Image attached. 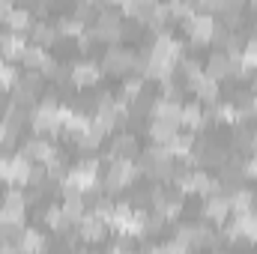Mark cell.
<instances>
[{
    "label": "cell",
    "mask_w": 257,
    "mask_h": 254,
    "mask_svg": "<svg viewBox=\"0 0 257 254\" xmlns=\"http://www.w3.org/2000/svg\"><path fill=\"white\" fill-rule=\"evenodd\" d=\"M30 174H33V162L24 153L9 159V183L12 186H27L30 183Z\"/></svg>",
    "instance_id": "obj_14"
},
{
    "label": "cell",
    "mask_w": 257,
    "mask_h": 254,
    "mask_svg": "<svg viewBox=\"0 0 257 254\" xmlns=\"http://www.w3.org/2000/svg\"><path fill=\"white\" fill-rule=\"evenodd\" d=\"M150 114H153L156 120H168V123H177V126H180V114H183V105H180L177 99L165 96V99H159V102H153V105H150Z\"/></svg>",
    "instance_id": "obj_13"
},
{
    "label": "cell",
    "mask_w": 257,
    "mask_h": 254,
    "mask_svg": "<svg viewBox=\"0 0 257 254\" xmlns=\"http://www.w3.org/2000/svg\"><path fill=\"white\" fill-rule=\"evenodd\" d=\"M174 135H177V123H168V120H156V117H153V123H150V138H153V144H168Z\"/></svg>",
    "instance_id": "obj_21"
},
{
    "label": "cell",
    "mask_w": 257,
    "mask_h": 254,
    "mask_svg": "<svg viewBox=\"0 0 257 254\" xmlns=\"http://www.w3.org/2000/svg\"><path fill=\"white\" fill-rule=\"evenodd\" d=\"M30 126L36 135H57L60 132V105H54V102H45V105H39V108H33V114H30Z\"/></svg>",
    "instance_id": "obj_4"
},
{
    "label": "cell",
    "mask_w": 257,
    "mask_h": 254,
    "mask_svg": "<svg viewBox=\"0 0 257 254\" xmlns=\"http://www.w3.org/2000/svg\"><path fill=\"white\" fill-rule=\"evenodd\" d=\"M60 36H66V39H78L81 33H84V21L78 18V15H72V18H66V21H60Z\"/></svg>",
    "instance_id": "obj_28"
},
{
    "label": "cell",
    "mask_w": 257,
    "mask_h": 254,
    "mask_svg": "<svg viewBox=\"0 0 257 254\" xmlns=\"http://www.w3.org/2000/svg\"><path fill=\"white\" fill-rule=\"evenodd\" d=\"M239 60H242V66H245V69H257V39H248V42L242 45Z\"/></svg>",
    "instance_id": "obj_31"
},
{
    "label": "cell",
    "mask_w": 257,
    "mask_h": 254,
    "mask_svg": "<svg viewBox=\"0 0 257 254\" xmlns=\"http://www.w3.org/2000/svg\"><path fill=\"white\" fill-rule=\"evenodd\" d=\"M135 153H138V141H135V135H120V138H114L108 159H132Z\"/></svg>",
    "instance_id": "obj_19"
},
{
    "label": "cell",
    "mask_w": 257,
    "mask_h": 254,
    "mask_svg": "<svg viewBox=\"0 0 257 254\" xmlns=\"http://www.w3.org/2000/svg\"><path fill=\"white\" fill-rule=\"evenodd\" d=\"M218 84H221V81H215V78H212V75H206V72H203V75H197L194 81H189V87L197 93V99H200V102H206V105H215V102H218Z\"/></svg>",
    "instance_id": "obj_11"
},
{
    "label": "cell",
    "mask_w": 257,
    "mask_h": 254,
    "mask_svg": "<svg viewBox=\"0 0 257 254\" xmlns=\"http://www.w3.org/2000/svg\"><path fill=\"white\" fill-rule=\"evenodd\" d=\"M3 18V24L9 27V33H27L30 27H33V15L27 12V9H9V12H3L0 15Z\"/></svg>",
    "instance_id": "obj_16"
},
{
    "label": "cell",
    "mask_w": 257,
    "mask_h": 254,
    "mask_svg": "<svg viewBox=\"0 0 257 254\" xmlns=\"http://www.w3.org/2000/svg\"><path fill=\"white\" fill-rule=\"evenodd\" d=\"M203 212H206V218H209V221L224 224V218L233 212V209H230V197H224V194H209V197H206V209H203Z\"/></svg>",
    "instance_id": "obj_15"
},
{
    "label": "cell",
    "mask_w": 257,
    "mask_h": 254,
    "mask_svg": "<svg viewBox=\"0 0 257 254\" xmlns=\"http://www.w3.org/2000/svg\"><path fill=\"white\" fill-rule=\"evenodd\" d=\"M24 156H27L30 162H36V165H48V162L57 156V150L51 147L48 138H33V141L24 144Z\"/></svg>",
    "instance_id": "obj_10"
},
{
    "label": "cell",
    "mask_w": 257,
    "mask_h": 254,
    "mask_svg": "<svg viewBox=\"0 0 257 254\" xmlns=\"http://www.w3.org/2000/svg\"><path fill=\"white\" fill-rule=\"evenodd\" d=\"M30 33H33V42H36V45H45V48H48L51 42H57V39H60V30H57V27H51V24H33V27H30Z\"/></svg>",
    "instance_id": "obj_23"
},
{
    "label": "cell",
    "mask_w": 257,
    "mask_h": 254,
    "mask_svg": "<svg viewBox=\"0 0 257 254\" xmlns=\"http://www.w3.org/2000/svg\"><path fill=\"white\" fill-rule=\"evenodd\" d=\"M60 206H63V215L69 218V224H78V221L87 215V212H84V200H81V194H78V197H66Z\"/></svg>",
    "instance_id": "obj_24"
},
{
    "label": "cell",
    "mask_w": 257,
    "mask_h": 254,
    "mask_svg": "<svg viewBox=\"0 0 257 254\" xmlns=\"http://www.w3.org/2000/svg\"><path fill=\"white\" fill-rule=\"evenodd\" d=\"M102 233H105V221H102L96 212H90V215H84V218L78 221V236H81V239H90V242H96Z\"/></svg>",
    "instance_id": "obj_18"
},
{
    "label": "cell",
    "mask_w": 257,
    "mask_h": 254,
    "mask_svg": "<svg viewBox=\"0 0 257 254\" xmlns=\"http://www.w3.org/2000/svg\"><path fill=\"white\" fill-rule=\"evenodd\" d=\"M45 224H48L51 230L63 233L66 227H69V218L63 215V206H57V203H54V206H48V209H45Z\"/></svg>",
    "instance_id": "obj_25"
},
{
    "label": "cell",
    "mask_w": 257,
    "mask_h": 254,
    "mask_svg": "<svg viewBox=\"0 0 257 254\" xmlns=\"http://www.w3.org/2000/svg\"><path fill=\"white\" fill-rule=\"evenodd\" d=\"M251 87H254V93H257V75H254V81H251Z\"/></svg>",
    "instance_id": "obj_34"
},
{
    "label": "cell",
    "mask_w": 257,
    "mask_h": 254,
    "mask_svg": "<svg viewBox=\"0 0 257 254\" xmlns=\"http://www.w3.org/2000/svg\"><path fill=\"white\" fill-rule=\"evenodd\" d=\"M183 24H186V33H189V39H192L194 45H209L215 39V33H218L212 12H197L194 9Z\"/></svg>",
    "instance_id": "obj_2"
},
{
    "label": "cell",
    "mask_w": 257,
    "mask_h": 254,
    "mask_svg": "<svg viewBox=\"0 0 257 254\" xmlns=\"http://www.w3.org/2000/svg\"><path fill=\"white\" fill-rule=\"evenodd\" d=\"M69 78H72L75 87H96L102 81V66L96 63V60H81V63L72 66Z\"/></svg>",
    "instance_id": "obj_7"
},
{
    "label": "cell",
    "mask_w": 257,
    "mask_h": 254,
    "mask_svg": "<svg viewBox=\"0 0 257 254\" xmlns=\"http://www.w3.org/2000/svg\"><path fill=\"white\" fill-rule=\"evenodd\" d=\"M3 206H12V209H24L27 206V194L21 191V186H12L3 197Z\"/></svg>",
    "instance_id": "obj_30"
},
{
    "label": "cell",
    "mask_w": 257,
    "mask_h": 254,
    "mask_svg": "<svg viewBox=\"0 0 257 254\" xmlns=\"http://www.w3.org/2000/svg\"><path fill=\"white\" fill-rule=\"evenodd\" d=\"M18 248H21V251H42V248H45V239H42L39 230H21Z\"/></svg>",
    "instance_id": "obj_26"
},
{
    "label": "cell",
    "mask_w": 257,
    "mask_h": 254,
    "mask_svg": "<svg viewBox=\"0 0 257 254\" xmlns=\"http://www.w3.org/2000/svg\"><path fill=\"white\" fill-rule=\"evenodd\" d=\"M135 177H138V165L132 159H111L108 174H105V186H108V191H123L135 183Z\"/></svg>",
    "instance_id": "obj_3"
},
{
    "label": "cell",
    "mask_w": 257,
    "mask_h": 254,
    "mask_svg": "<svg viewBox=\"0 0 257 254\" xmlns=\"http://www.w3.org/2000/svg\"><path fill=\"white\" fill-rule=\"evenodd\" d=\"M227 236H230V239H248V242H257V215H254V209H251V212H236V221L230 224Z\"/></svg>",
    "instance_id": "obj_8"
},
{
    "label": "cell",
    "mask_w": 257,
    "mask_h": 254,
    "mask_svg": "<svg viewBox=\"0 0 257 254\" xmlns=\"http://www.w3.org/2000/svg\"><path fill=\"white\" fill-rule=\"evenodd\" d=\"M96 39H102L108 45H120L123 42V18H120V12H114V9L99 12V18H96Z\"/></svg>",
    "instance_id": "obj_5"
},
{
    "label": "cell",
    "mask_w": 257,
    "mask_h": 254,
    "mask_svg": "<svg viewBox=\"0 0 257 254\" xmlns=\"http://www.w3.org/2000/svg\"><path fill=\"white\" fill-rule=\"evenodd\" d=\"M99 186V165L96 162H84L81 168L69 171L63 177V197H84L87 191H93Z\"/></svg>",
    "instance_id": "obj_1"
},
{
    "label": "cell",
    "mask_w": 257,
    "mask_h": 254,
    "mask_svg": "<svg viewBox=\"0 0 257 254\" xmlns=\"http://www.w3.org/2000/svg\"><path fill=\"white\" fill-rule=\"evenodd\" d=\"M144 75H138V78H126V84H123V99L126 102H135L141 93H144Z\"/></svg>",
    "instance_id": "obj_29"
},
{
    "label": "cell",
    "mask_w": 257,
    "mask_h": 254,
    "mask_svg": "<svg viewBox=\"0 0 257 254\" xmlns=\"http://www.w3.org/2000/svg\"><path fill=\"white\" fill-rule=\"evenodd\" d=\"M251 114H257V93L251 96Z\"/></svg>",
    "instance_id": "obj_33"
},
{
    "label": "cell",
    "mask_w": 257,
    "mask_h": 254,
    "mask_svg": "<svg viewBox=\"0 0 257 254\" xmlns=\"http://www.w3.org/2000/svg\"><path fill=\"white\" fill-rule=\"evenodd\" d=\"M0 183H9V156H0Z\"/></svg>",
    "instance_id": "obj_32"
},
{
    "label": "cell",
    "mask_w": 257,
    "mask_h": 254,
    "mask_svg": "<svg viewBox=\"0 0 257 254\" xmlns=\"http://www.w3.org/2000/svg\"><path fill=\"white\" fill-rule=\"evenodd\" d=\"M245 114L233 105V102H215V111H212V120H218V123H239Z\"/></svg>",
    "instance_id": "obj_22"
},
{
    "label": "cell",
    "mask_w": 257,
    "mask_h": 254,
    "mask_svg": "<svg viewBox=\"0 0 257 254\" xmlns=\"http://www.w3.org/2000/svg\"><path fill=\"white\" fill-rule=\"evenodd\" d=\"M251 206H254V194H251V191L239 189L230 197V209H233V212H251Z\"/></svg>",
    "instance_id": "obj_27"
},
{
    "label": "cell",
    "mask_w": 257,
    "mask_h": 254,
    "mask_svg": "<svg viewBox=\"0 0 257 254\" xmlns=\"http://www.w3.org/2000/svg\"><path fill=\"white\" fill-rule=\"evenodd\" d=\"M24 51H27L24 33H6V36H0V54L6 60H21Z\"/></svg>",
    "instance_id": "obj_17"
},
{
    "label": "cell",
    "mask_w": 257,
    "mask_h": 254,
    "mask_svg": "<svg viewBox=\"0 0 257 254\" xmlns=\"http://www.w3.org/2000/svg\"><path fill=\"white\" fill-rule=\"evenodd\" d=\"M150 54H156V57H162V60H171V63H177L180 57H183V45L171 36V33H162L156 42H153V51Z\"/></svg>",
    "instance_id": "obj_12"
},
{
    "label": "cell",
    "mask_w": 257,
    "mask_h": 254,
    "mask_svg": "<svg viewBox=\"0 0 257 254\" xmlns=\"http://www.w3.org/2000/svg\"><path fill=\"white\" fill-rule=\"evenodd\" d=\"M203 123H206V114L200 111V105H183L180 126H186V129H192V132H197V129H203Z\"/></svg>",
    "instance_id": "obj_20"
},
{
    "label": "cell",
    "mask_w": 257,
    "mask_h": 254,
    "mask_svg": "<svg viewBox=\"0 0 257 254\" xmlns=\"http://www.w3.org/2000/svg\"><path fill=\"white\" fill-rule=\"evenodd\" d=\"M251 144H254V153H257V138H254V141H251Z\"/></svg>",
    "instance_id": "obj_35"
},
{
    "label": "cell",
    "mask_w": 257,
    "mask_h": 254,
    "mask_svg": "<svg viewBox=\"0 0 257 254\" xmlns=\"http://www.w3.org/2000/svg\"><path fill=\"white\" fill-rule=\"evenodd\" d=\"M135 69V54L120 48V45H108L105 57H102V72H111V75H126Z\"/></svg>",
    "instance_id": "obj_6"
},
{
    "label": "cell",
    "mask_w": 257,
    "mask_h": 254,
    "mask_svg": "<svg viewBox=\"0 0 257 254\" xmlns=\"http://www.w3.org/2000/svg\"><path fill=\"white\" fill-rule=\"evenodd\" d=\"M21 63L27 66V69L42 72V75H54V60H51V54L45 51V45H36V42H33V48L27 45V51H24Z\"/></svg>",
    "instance_id": "obj_9"
}]
</instances>
